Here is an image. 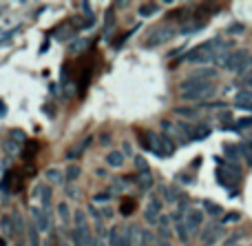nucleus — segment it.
<instances>
[{
  "mask_svg": "<svg viewBox=\"0 0 252 246\" xmlns=\"http://www.w3.org/2000/svg\"><path fill=\"white\" fill-rule=\"evenodd\" d=\"M215 75H217V71H215V69H195L190 75H188V78H190V80H210V82H213Z\"/></svg>",
  "mask_w": 252,
  "mask_h": 246,
  "instance_id": "c756f323",
  "label": "nucleus"
},
{
  "mask_svg": "<svg viewBox=\"0 0 252 246\" xmlns=\"http://www.w3.org/2000/svg\"><path fill=\"white\" fill-rule=\"evenodd\" d=\"M100 144L102 146H109L111 144V136H100Z\"/></svg>",
  "mask_w": 252,
  "mask_h": 246,
  "instance_id": "3c124183",
  "label": "nucleus"
},
{
  "mask_svg": "<svg viewBox=\"0 0 252 246\" xmlns=\"http://www.w3.org/2000/svg\"><path fill=\"white\" fill-rule=\"evenodd\" d=\"M155 226H157V238L168 242V238L173 235V229H170V215H161Z\"/></svg>",
  "mask_w": 252,
  "mask_h": 246,
  "instance_id": "f3484780",
  "label": "nucleus"
},
{
  "mask_svg": "<svg viewBox=\"0 0 252 246\" xmlns=\"http://www.w3.org/2000/svg\"><path fill=\"white\" fill-rule=\"evenodd\" d=\"M175 233H177V238L182 240L184 244L190 242V233H188V229L184 226V222H175Z\"/></svg>",
  "mask_w": 252,
  "mask_h": 246,
  "instance_id": "72a5a7b5",
  "label": "nucleus"
},
{
  "mask_svg": "<svg viewBox=\"0 0 252 246\" xmlns=\"http://www.w3.org/2000/svg\"><path fill=\"white\" fill-rule=\"evenodd\" d=\"M0 246H7V244H4V240H2V238H0Z\"/></svg>",
  "mask_w": 252,
  "mask_h": 246,
  "instance_id": "052dcab7",
  "label": "nucleus"
},
{
  "mask_svg": "<svg viewBox=\"0 0 252 246\" xmlns=\"http://www.w3.org/2000/svg\"><path fill=\"white\" fill-rule=\"evenodd\" d=\"M95 176H97V177H106V171H104V169H97Z\"/></svg>",
  "mask_w": 252,
  "mask_h": 246,
  "instance_id": "13d9d810",
  "label": "nucleus"
},
{
  "mask_svg": "<svg viewBox=\"0 0 252 246\" xmlns=\"http://www.w3.org/2000/svg\"><path fill=\"white\" fill-rule=\"evenodd\" d=\"M87 69H82V75H80V80H78V96L82 98L84 93H87V89H89V82H91V75H93V65L89 62V65H84Z\"/></svg>",
  "mask_w": 252,
  "mask_h": 246,
  "instance_id": "a211bd4d",
  "label": "nucleus"
},
{
  "mask_svg": "<svg viewBox=\"0 0 252 246\" xmlns=\"http://www.w3.org/2000/svg\"><path fill=\"white\" fill-rule=\"evenodd\" d=\"M223 153H226L230 160H239V158H241V146L226 144V146H223Z\"/></svg>",
  "mask_w": 252,
  "mask_h": 246,
  "instance_id": "58836bf2",
  "label": "nucleus"
},
{
  "mask_svg": "<svg viewBox=\"0 0 252 246\" xmlns=\"http://www.w3.org/2000/svg\"><path fill=\"white\" fill-rule=\"evenodd\" d=\"M38 149H40V144H38V142H27V144H25V149H22V153H20V158H22V162H25V164H31V162H33V160H35V153H38Z\"/></svg>",
  "mask_w": 252,
  "mask_h": 246,
  "instance_id": "4be33fe9",
  "label": "nucleus"
},
{
  "mask_svg": "<svg viewBox=\"0 0 252 246\" xmlns=\"http://www.w3.org/2000/svg\"><path fill=\"white\" fill-rule=\"evenodd\" d=\"M104 160H106V164H109L111 169H122L124 162H126V158H124L122 151H111L109 155H104Z\"/></svg>",
  "mask_w": 252,
  "mask_h": 246,
  "instance_id": "a878e982",
  "label": "nucleus"
},
{
  "mask_svg": "<svg viewBox=\"0 0 252 246\" xmlns=\"http://www.w3.org/2000/svg\"><path fill=\"white\" fill-rule=\"evenodd\" d=\"M237 109H244V111H250L252 113V105H248V102H237Z\"/></svg>",
  "mask_w": 252,
  "mask_h": 246,
  "instance_id": "09e8293b",
  "label": "nucleus"
},
{
  "mask_svg": "<svg viewBox=\"0 0 252 246\" xmlns=\"http://www.w3.org/2000/svg\"><path fill=\"white\" fill-rule=\"evenodd\" d=\"M135 31H137V27H133V29H130V31H126L124 35H120V38L115 40V42H113V49H115V51H118V49H122V44H124V42H126V40H128V38H130V35L135 34Z\"/></svg>",
  "mask_w": 252,
  "mask_h": 246,
  "instance_id": "a19ab883",
  "label": "nucleus"
},
{
  "mask_svg": "<svg viewBox=\"0 0 252 246\" xmlns=\"http://www.w3.org/2000/svg\"><path fill=\"white\" fill-rule=\"evenodd\" d=\"M159 193H161V195H159L161 202H168V204H177L179 200L184 198V191L175 189V186H161Z\"/></svg>",
  "mask_w": 252,
  "mask_h": 246,
  "instance_id": "dca6fc26",
  "label": "nucleus"
},
{
  "mask_svg": "<svg viewBox=\"0 0 252 246\" xmlns=\"http://www.w3.org/2000/svg\"><path fill=\"white\" fill-rule=\"evenodd\" d=\"M31 198L38 200L40 202V209H42L44 213H49L51 215V204H53V186H49L47 182H38V184L33 186V191H31Z\"/></svg>",
  "mask_w": 252,
  "mask_h": 246,
  "instance_id": "6e6552de",
  "label": "nucleus"
},
{
  "mask_svg": "<svg viewBox=\"0 0 252 246\" xmlns=\"http://www.w3.org/2000/svg\"><path fill=\"white\" fill-rule=\"evenodd\" d=\"M13 177H16V171H13V169H9V171L2 173V177H0V193H4V195L13 193Z\"/></svg>",
  "mask_w": 252,
  "mask_h": 246,
  "instance_id": "aec40b11",
  "label": "nucleus"
},
{
  "mask_svg": "<svg viewBox=\"0 0 252 246\" xmlns=\"http://www.w3.org/2000/svg\"><path fill=\"white\" fill-rule=\"evenodd\" d=\"M221 47H223L221 38L206 40V42L197 44L195 49H190V51L184 56V60L190 62V65H210V62H215V56H217V51Z\"/></svg>",
  "mask_w": 252,
  "mask_h": 246,
  "instance_id": "f03ea898",
  "label": "nucleus"
},
{
  "mask_svg": "<svg viewBox=\"0 0 252 246\" xmlns=\"http://www.w3.org/2000/svg\"><path fill=\"white\" fill-rule=\"evenodd\" d=\"M142 144H144V149L151 151L157 158H170V155L175 153V149H177V144H175L170 138H166L164 133H155V131L144 133Z\"/></svg>",
  "mask_w": 252,
  "mask_h": 246,
  "instance_id": "7ed1b4c3",
  "label": "nucleus"
},
{
  "mask_svg": "<svg viewBox=\"0 0 252 246\" xmlns=\"http://www.w3.org/2000/svg\"><path fill=\"white\" fill-rule=\"evenodd\" d=\"M4 115H7V105H4V102L0 100V120H2Z\"/></svg>",
  "mask_w": 252,
  "mask_h": 246,
  "instance_id": "864d4df0",
  "label": "nucleus"
},
{
  "mask_svg": "<svg viewBox=\"0 0 252 246\" xmlns=\"http://www.w3.org/2000/svg\"><path fill=\"white\" fill-rule=\"evenodd\" d=\"M27 142H29V140H27L25 131H20V129H11V131L7 133V138L2 140V149H4V153H7V158L20 155Z\"/></svg>",
  "mask_w": 252,
  "mask_h": 246,
  "instance_id": "0eeeda50",
  "label": "nucleus"
},
{
  "mask_svg": "<svg viewBox=\"0 0 252 246\" xmlns=\"http://www.w3.org/2000/svg\"><path fill=\"white\" fill-rule=\"evenodd\" d=\"M182 222H184V226L188 229V233H190V238H192V235H197L201 231V226H204V211L190 207V211L184 215Z\"/></svg>",
  "mask_w": 252,
  "mask_h": 246,
  "instance_id": "9b49d317",
  "label": "nucleus"
},
{
  "mask_svg": "<svg viewBox=\"0 0 252 246\" xmlns=\"http://www.w3.org/2000/svg\"><path fill=\"white\" fill-rule=\"evenodd\" d=\"M244 100H252V91H241V93H237V100H235V102H244Z\"/></svg>",
  "mask_w": 252,
  "mask_h": 246,
  "instance_id": "49530a36",
  "label": "nucleus"
},
{
  "mask_svg": "<svg viewBox=\"0 0 252 246\" xmlns=\"http://www.w3.org/2000/svg\"><path fill=\"white\" fill-rule=\"evenodd\" d=\"M133 162H135L137 173H148V171H151V167H148V162H146V158H144V155H133Z\"/></svg>",
  "mask_w": 252,
  "mask_h": 246,
  "instance_id": "f704fd0d",
  "label": "nucleus"
},
{
  "mask_svg": "<svg viewBox=\"0 0 252 246\" xmlns=\"http://www.w3.org/2000/svg\"><path fill=\"white\" fill-rule=\"evenodd\" d=\"M244 87H250V89H252V73L244 78Z\"/></svg>",
  "mask_w": 252,
  "mask_h": 246,
  "instance_id": "6e6d98bb",
  "label": "nucleus"
},
{
  "mask_svg": "<svg viewBox=\"0 0 252 246\" xmlns=\"http://www.w3.org/2000/svg\"><path fill=\"white\" fill-rule=\"evenodd\" d=\"M252 127V118H239L237 120V129H248Z\"/></svg>",
  "mask_w": 252,
  "mask_h": 246,
  "instance_id": "a18cd8bd",
  "label": "nucleus"
},
{
  "mask_svg": "<svg viewBox=\"0 0 252 246\" xmlns=\"http://www.w3.org/2000/svg\"><path fill=\"white\" fill-rule=\"evenodd\" d=\"M122 153H124V158H126V155H133V149H130V142H124V144H122Z\"/></svg>",
  "mask_w": 252,
  "mask_h": 246,
  "instance_id": "de8ad7c7",
  "label": "nucleus"
},
{
  "mask_svg": "<svg viewBox=\"0 0 252 246\" xmlns=\"http://www.w3.org/2000/svg\"><path fill=\"white\" fill-rule=\"evenodd\" d=\"M42 246H58V242H56V238H53V235H51V238H49V240H44Z\"/></svg>",
  "mask_w": 252,
  "mask_h": 246,
  "instance_id": "603ef678",
  "label": "nucleus"
},
{
  "mask_svg": "<svg viewBox=\"0 0 252 246\" xmlns=\"http://www.w3.org/2000/svg\"><path fill=\"white\" fill-rule=\"evenodd\" d=\"M217 93V84L210 82V80H190L186 78L179 84V96L184 102H190V105H201V102L210 100V98Z\"/></svg>",
  "mask_w": 252,
  "mask_h": 246,
  "instance_id": "f257e3e1",
  "label": "nucleus"
},
{
  "mask_svg": "<svg viewBox=\"0 0 252 246\" xmlns=\"http://www.w3.org/2000/svg\"><path fill=\"white\" fill-rule=\"evenodd\" d=\"M27 246H42V238H40V231L35 229L33 222L27 224Z\"/></svg>",
  "mask_w": 252,
  "mask_h": 246,
  "instance_id": "393cba45",
  "label": "nucleus"
},
{
  "mask_svg": "<svg viewBox=\"0 0 252 246\" xmlns=\"http://www.w3.org/2000/svg\"><path fill=\"white\" fill-rule=\"evenodd\" d=\"M73 226L75 229H82V226H89V217L84 209H75L73 211Z\"/></svg>",
  "mask_w": 252,
  "mask_h": 246,
  "instance_id": "473e14b6",
  "label": "nucleus"
},
{
  "mask_svg": "<svg viewBox=\"0 0 252 246\" xmlns=\"http://www.w3.org/2000/svg\"><path fill=\"white\" fill-rule=\"evenodd\" d=\"M161 207H164L161 198H159L157 193H153L151 198H148V202H146V209H144V220H146L148 224L155 226L157 220L161 217Z\"/></svg>",
  "mask_w": 252,
  "mask_h": 246,
  "instance_id": "9d476101",
  "label": "nucleus"
},
{
  "mask_svg": "<svg viewBox=\"0 0 252 246\" xmlns=\"http://www.w3.org/2000/svg\"><path fill=\"white\" fill-rule=\"evenodd\" d=\"M239 220H241V213L232 211V213H223V217H221V222H219V224H221V226H228V224H237Z\"/></svg>",
  "mask_w": 252,
  "mask_h": 246,
  "instance_id": "e433bc0d",
  "label": "nucleus"
},
{
  "mask_svg": "<svg viewBox=\"0 0 252 246\" xmlns=\"http://www.w3.org/2000/svg\"><path fill=\"white\" fill-rule=\"evenodd\" d=\"M58 217H60V224L62 226H69V224H73V213L69 211V204L66 202H60L58 204Z\"/></svg>",
  "mask_w": 252,
  "mask_h": 246,
  "instance_id": "b1692460",
  "label": "nucleus"
},
{
  "mask_svg": "<svg viewBox=\"0 0 252 246\" xmlns=\"http://www.w3.org/2000/svg\"><path fill=\"white\" fill-rule=\"evenodd\" d=\"M16 246H27V244H25V242H18V244H16Z\"/></svg>",
  "mask_w": 252,
  "mask_h": 246,
  "instance_id": "680f3d73",
  "label": "nucleus"
},
{
  "mask_svg": "<svg viewBox=\"0 0 252 246\" xmlns=\"http://www.w3.org/2000/svg\"><path fill=\"white\" fill-rule=\"evenodd\" d=\"M155 246H170V242H166V240H157Z\"/></svg>",
  "mask_w": 252,
  "mask_h": 246,
  "instance_id": "bf43d9fd",
  "label": "nucleus"
},
{
  "mask_svg": "<svg viewBox=\"0 0 252 246\" xmlns=\"http://www.w3.org/2000/svg\"><path fill=\"white\" fill-rule=\"evenodd\" d=\"M87 47H89V40L87 38H78V40H73V42L69 44V53L71 56H78V53L87 51Z\"/></svg>",
  "mask_w": 252,
  "mask_h": 246,
  "instance_id": "7c9ffc66",
  "label": "nucleus"
},
{
  "mask_svg": "<svg viewBox=\"0 0 252 246\" xmlns=\"http://www.w3.org/2000/svg\"><path fill=\"white\" fill-rule=\"evenodd\" d=\"M80 176H82V167H80V164L71 162L69 167L64 169V180L69 182V184H73V182H78V180H80Z\"/></svg>",
  "mask_w": 252,
  "mask_h": 246,
  "instance_id": "bb28decb",
  "label": "nucleus"
},
{
  "mask_svg": "<svg viewBox=\"0 0 252 246\" xmlns=\"http://www.w3.org/2000/svg\"><path fill=\"white\" fill-rule=\"evenodd\" d=\"M64 195H66V198H69V200H75V198H78V186H73V184H66Z\"/></svg>",
  "mask_w": 252,
  "mask_h": 246,
  "instance_id": "c03bdc74",
  "label": "nucleus"
},
{
  "mask_svg": "<svg viewBox=\"0 0 252 246\" xmlns=\"http://www.w3.org/2000/svg\"><path fill=\"white\" fill-rule=\"evenodd\" d=\"M215 162L219 164L217 173H215L219 184L226 186V189H232V186L239 184V167H237V164L226 162V160H221V158H215Z\"/></svg>",
  "mask_w": 252,
  "mask_h": 246,
  "instance_id": "39448f33",
  "label": "nucleus"
},
{
  "mask_svg": "<svg viewBox=\"0 0 252 246\" xmlns=\"http://www.w3.org/2000/svg\"><path fill=\"white\" fill-rule=\"evenodd\" d=\"M135 200L133 198H122V202H120V213H122L124 217H128V215H133L135 213Z\"/></svg>",
  "mask_w": 252,
  "mask_h": 246,
  "instance_id": "2f4dec72",
  "label": "nucleus"
},
{
  "mask_svg": "<svg viewBox=\"0 0 252 246\" xmlns=\"http://www.w3.org/2000/svg\"><path fill=\"white\" fill-rule=\"evenodd\" d=\"M250 246H252V244H250Z\"/></svg>",
  "mask_w": 252,
  "mask_h": 246,
  "instance_id": "e2e57ef3",
  "label": "nucleus"
},
{
  "mask_svg": "<svg viewBox=\"0 0 252 246\" xmlns=\"http://www.w3.org/2000/svg\"><path fill=\"white\" fill-rule=\"evenodd\" d=\"M31 222L35 224V229L40 231V233H47V231H51V215L49 213H44L42 209H40V204H31Z\"/></svg>",
  "mask_w": 252,
  "mask_h": 246,
  "instance_id": "f8f14e48",
  "label": "nucleus"
},
{
  "mask_svg": "<svg viewBox=\"0 0 252 246\" xmlns=\"http://www.w3.org/2000/svg\"><path fill=\"white\" fill-rule=\"evenodd\" d=\"M113 31H115V11H113V7H109L104 13V27H102V35H104L106 42H111Z\"/></svg>",
  "mask_w": 252,
  "mask_h": 246,
  "instance_id": "2eb2a0df",
  "label": "nucleus"
},
{
  "mask_svg": "<svg viewBox=\"0 0 252 246\" xmlns=\"http://www.w3.org/2000/svg\"><path fill=\"white\" fill-rule=\"evenodd\" d=\"M56 242H58V246H71V244H69V240H66L64 235H60V238H56Z\"/></svg>",
  "mask_w": 252,
  "mask_h": 246,
  "instance_id": "8fccbe9b",
  "label": "nucleus"
},
{
  "mask_svg": "<svg viewBox=\"0 0 252 246\" xmlns=\"http://www.w3.org/2000/svg\"><path fill=\"white\" fill-rule=\"evenodd\" d=\"M111 200H113V193H111L109 189H106V191H100V193H95V195H93V202H97V204H104V207L111 202Z\"/></svg>",
  "mask_w": 252,
  "mask_h": 246,
  "instance_id": "4c0bfd02",
  "label": "nucleus"
},
{
  "mask_svg": "<svg viewBox=\"0 0 252 246\" xmlns=\"http://www.w3.org/2000/svg\"><path fill=\"white\" fill-rule=\"evenodd\" d=\"M137 13L142 18H153L155 13H159V2H142L137 7Z\"/></svg>",
  "mask_w": 252,
  "mask_h": 246,
  "instance_id": "cd10ccee",
  "label": "nucleus"
},
{
  "mask_svg": "<svg viewBox=\"0 0 252 246\" xmlns=\"http://www.w3.org/2000/svg\"><path fill=\"white\" fill-rule=\"evenodd\" d=\"M142 240V229L135 224H122V226H111L109 231V246H139Z\"/></svg>",
  "mask_w": 252,
  "mask_h": 246,
  "instance_id": "20e7f679",
  "label": "nucleus"
},
{
  "mask_svg": "<svg viewBox=\"0 0 252 246\" xmlns=\"http://www.w3.org/2000/svg\"><path fill=\"white\" fill-rule=\"evenodd\" d=\"M100 215H102V222H104V220H111V217L115 215V211L109 207V204H106V207H102V209H100Z\"/></svg>",
  "mask_w": 252,
  "mask_h": 246,
  "instance_id": "37998d69",
  "label": "nucleus"
},
{
  "mask_svg": "<svg viewBox=\"0 0 252 246\" xmlns=\"http://www.w3.org/2000/svg\"><path fill=\"white\" fill-rule=\"evenodd\" d=\"M221 224H208L199 231V238H201V246H215L219 244L221 240Z\"/></svg>",
  "mask_w": 252,
  "mask_h": 246,
  "instance_id": "ddd939ff",
  "label": "nucleus"
},
{
  "mask_svg": "<svg viewBox=\"0 0 252 246\" xmlns=\"http://www.w3.org/2000/svg\"><path fill=\"white\" fill-rule=\"evenodd\" d=\"M175 113H177V115H184V118H188V120H195L197 115H199V111H197V109H190V106H177V109H175Z\"/></svg>",
  "mask_w": 252,
  "mask_h": 246,
  "instance_id": "c9c22d12",
  "label": "nucleus"
},
{
  "mask_svg": "<svg viewBox=\"0 0 252 246\" xmlns=\"http://www.w3.org/2000/svg\"><path fill=\"white\" fill-rule=\"evenodd\" d=\"M0 226H2V231L4 233H13V224H11V215H4L2 220H0Z\"/></svg>",
  "mask_w": 252,
  "mask_h": 246,
  "instance_id": "79ce46f5",
  "label": "nucleus"
},
{
  "mask_svg": "<svg viewBox=\"0 0 252 246\" xmlns=\"http://www.w3.org/2000/svg\"><path fill=\"white\" fill-rule=\"evenodd\" d=\"M9 215H11L13 235H16V238H20L22 233H27V222H25V217H22V213L20 211H13V213H9Z\"/></svg>",
  "mask_w": 252,
  "mask_h": 246,
  "instance_id": "6ab92c4d",
  "label": "nucleus"
},
{
  "mask_svg": "<svg viewBox=\"0 0 252 246\" xmlns=\"http://www.w3.org/2000/svg\"><path fill=\"white\" fill-rule=\"evenodd\" d=\"M91 142H93V138H91V136H84L80 142H75V144L71 146V149L66 151V155H64V158H66V162L71 164V162H75V160H78V158H82V155L87 153V149H89V146H91Z\"/></svg>",
  "mask_w": 252,
  "mask_h": 246,
  "instance_id": "4468645a",
  "label": "nucleus"
},
{
  "mask_svg": "<svg viewBox=\"0 0 252 246\" xmlns=\"http://www.w3.org/2000/svg\"><path fill=\"white\" fill-rule=\"evenodd\" d=\"M204 209H206V213H208V215H213V217H219L221 215L223 217V207L221 204H217V202H213V200H204Z\"/></svg>",
  "mask_w": 252,
  "mask_h": 246,
  "instance_id": "c85d7f7f",
  "label": "nucleus"
},
{
  "mask_svg": "<svg viewBox=\"0 0 252 246\" xmlns=\"http://www.w3.org/2000/svg\"><path fill=\"white\" fill-rule=\"evenodd\" d=\"M135 184H137V189H139V193H148V191L153 189V176H151V171L148 173H137V177H135Z\"/></svg>",
  "mask_w": 252,
  "mask_h": 246,
  "instance_id": "412c9836",
  "label": "nucleus"
},
{
  "mask_svg": "<svg viewBox=\"0 0 252 246\" xmlns=\"http://www.w3.org/2000/svg\"><path fill=\"white\" fill-rule=\"evenodd\" d=\"M179 180H182L184 184H190V182H192V177H188V176H179Z\"/></svg>",
  "mask_w": 252,
  "mask_h": 246,
  "instance_id": "4d7b16f0",
  "label": "nucleus"
},
{
  "mask_svg": "<svg viewBox=\"0 0 252 246\" xmlns=\"http://www.w3.org/2000/svg\"><path fill=\"white\" fill-rule=\"evenodd\" d=\"M93 246H109V244H106V240H102V238H95V240H93Z\"/></svg>",
  "mask_w": 252,
  "mask_h": 246,
  "instance_id": "5fc2aeb1",
  "label": "nucleus"
},
{
  "mask_svg": "<svg viewBox=\"0 0 252 246\" xmlns=\"http://www.w3.org/2000/svg\"><path fill=\"white\" fill-rule=\"evenodd\" d=\"M179 31L170 25H161V27H155V29L148 34V38L144 40V47L146 49H155V47H161V44L170 42V40L177 35Z\"/></svg>",
  "mask_w": 252,
  "mask_h": 246,
  "instance_id": "423d86ee",
  "label": "nucleus"
},
{
  "mask_svg": "<svg viewBox=\"0 0 252 246\" xmlns=\"http://www.w3.org/2000/svg\"><path fill=\"white\" fill-rule=\"evenodd\" d=\"M226 31H228L230 35H241V34L246 31V25H244V22H230Z\"/></svg>",
  "mask_w": 252,
  "mask_h": 246,
  "instance_id": "ea45409f",
  "label": "nucleus"
},
{
  "mask_svg": "<svg viewBox=\"0 0 252 246\" xmlns=\"http://www.w3.org/2000/svg\"><path fill=\"white\" fill-rule=\"evenodd\" d=\"M66 238L73 242V246H93V240H95V235H93L91 231V224L89 226H82V229H69L66 231Z\"/></svg>",
  "mask_w": 252,
  "mask_h": 246,
  "instance_id": "1a4fd4ad",
  "label": "nucleus"
},
{
  "mask_svg": "<svg viewBox=\"0 0 252 246\" xmlns=\"http://www.w3.org/2000/svg\"><path fill=\"white\" fill-rule=\"evenodd\" d=\"M44 180H47V184H49V186L62 184V182H64V173H62L60 169L51 167V169H47V171H44Z\"/></svg>",
  "mask_w": 252,
  "mask_h": 246,
  "instance_id": "5701e85b",
  "label": "nucleus"
}]
</instances>
